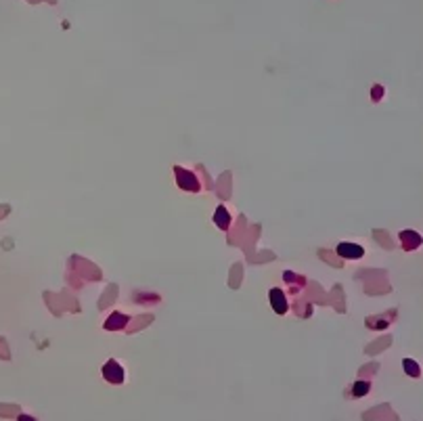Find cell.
<instances>
[{
    "label": "cell",
    "mask_w": 423,
    "mask_h": 421,
    "mask_svg": "<svg viewBox=\"0 0 423 421\" xmlns=\"http://www.w3.org/2000/svg\"><path fill=\"white\" fill-rule=\"evenodd\" d=\"M174 176H176V184H178L182 191H193V193L199 191V180H197V176H195L193 172L184 170L180 166H176L174 168Z\"/></svg>",
    "instance_id": "6da1fadb"
},
{
    "label": "cell",
    "mask_w": 423,
    "mask_h": 421,
    "mask_svg": "<svg viewBox=\"0 0 423 421\" xmlns=\"http://www.w3.org/2000/svg\"><path fill=\"white\" fill-rule=\"evenodd\" d=\"M103 377H105V381H109V383H122L124 381V377H126V373H124V369H122V365L117 360H107L103 365Z\"/></svg>",
    "instance_id": "7a4b0ae2"
},
{
    "label": "cell",
    "mask_w": 423,
    "mask_h": 421,
    "mask_svg": "<svg viewBox=\"0 0 423 421\" xmlns=\"http://www.w3.org/2000/svg\"><path fill=\"white\" fill-rule=\"evenodd\" d=\"M337 254L342 256V258L356 260V258H362V256H365V250H362L360 245H356V243H339L337 245Z\"/></svg>",
    "instance_id": "3957f363"
},
{
    "label": "cell",
    "mask_w": 423,
    "mask_h": 421,
    "mask_svg": "<svg viewBox=\"0 0 423 421\" xmlns=\"http://www.w3.org/2000/svg\"><path fill=\"white\" fill-rule=\"evenodd\" d=\"M270 306H273V310L277 314H285L287 308H289V304L285 300V294L281 289H270Z\"/></svg>",
    "instance_id": "277c9868"
},
{
    "label": "cell",
    "mask_w": 423,
    "mask_h": 421,
    "mask_svg": "<svg viewBox=\"0 0 423 421\" xmlns=\"http://www.w3.org/2000/svg\"><path fill=\"white\" fill-rule=\"evenodd\" d=\"M126 323H128V317H126V314H122V312H113L111 317H109L107 321H105V329H107V331L124 329Z\"/></svg>",
    "instance_id": "5b68a950"
},
{
    "label": "cell",
    "mask_w": 423,
    "mask_h": 421,
    "mask_svg": "<svg viewBox=\"0 0 423 421\" xmlns=\"http://www.w3.org/2000/svg\"><path fill=\"white\" fill-rule=\"evenodd\" d=\"M214 222H216V227L222 229V231H227L231 227V214H229V209L225 205H218L216 214H214Z\"/></svg>",
    "instance_id": "8992f818"
},
{
    "label": "cell",
    "mask_w": 423,
    "mask_h": 421,
    "mask_svg": "<svg viewBox=\"0 0 423 421\" xmlns=\"http://www.w3.org/2000/svg\"><path fill=\"white\" fill-rule=\"evenodd\" d=\"M400 239H402L404 250H415V248H419V243H421V237L417 235L415 231H402Z\"/></svg>",
    "instance_id": "52a82bcc"
},
{
    "label": "cell",
    "mask_w": 423,
    "mask_h": 421,
    "mask_svg": "<svg viewBox=\"0 0 423 421\" xmlns=\"http://www.w3.org/2000/svg\"><path fill=\"white\" fill-rule=\"evenodd\" d=\"M402 367H404V371L408 373V375H413V377H417V375H419V365H417L415 360L404 358V360H402Z\"/></svg>",
    "instance_id": "ba28073f"
},
{
    "label": "cell",
    "mask_w": 423,
    "mask_h": 421,
    "mask_svg": "<svg viewBox=\"0 0 423 421\" xmlns=\"http://www.w3.org/2000/svg\"><path fill=\"white\" fill-rule=\"evenodd\" d=\"M352 392H354V396H365L369 392V381H356Z\"/></svg>",
    "instance_id": "9c48e42d"
},
{
    "label": "cell",
    "mask_w": 423,
    "mask_h": 421,
    "mask_svg": "<svg viewBox=\"0 0 423 421\" xmlns=\"http://www.w3.org/2000/svg\"><path fill=\"white\" fill-rule=\"evenodd\" d=\"M381 95H383V90H381L379 86H377V88H373V99H375V101H377Z\"/></svg>",
    "instance_id": "30bf717a"
}]
</instances>
